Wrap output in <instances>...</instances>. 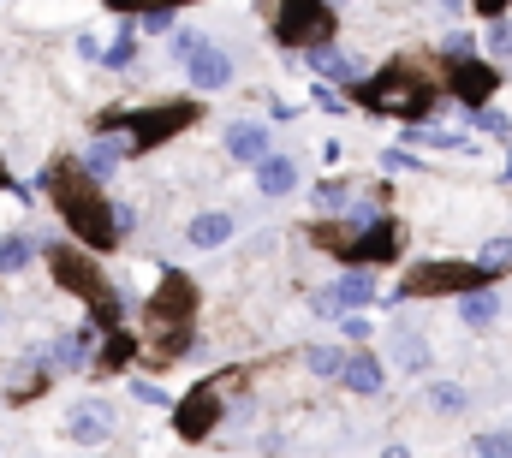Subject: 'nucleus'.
<instances>
[{"mask_svg":"<svg viewBox=\"0 0 512 458\" xmlns=\"http://www.w3.org/2000/svg\"><path fill=\"white\" fill-rule=\"evenodd\" d=\"M108 12H120V18H143V12H179V6H191V0H102Z\"/></svg>","mask_w":512,"mask_h":458,"instance_id":"obj_26","label":"nucleus"},{"mask_svg":"<svg viewBox=\"0 0 512 458\" xmlns=\"http://www.w3.org/2000/svg\"><path fill=\"white\" fill-rule=\"evenodd\" d=\"M131 393H137V399H143V405H167V393H161V387H155V381H131Z\"/></svg>","mask_w":512,"mask_h":458,"instance_id":"obj_36","label":"nucleus"},{"mask_svg":"<svg viewBox=\"0 0 512 458\" xmlns=\"http://www.w3.org/2000/svg\"><path fill=\"white\" fill-rule=\"evenodd\" d=\"M429 6H441V12H465V0H429Z\"/></svg>","mask_w":512,"mask_h":458,"instance_id":"obj_39","label":"nucleus"},{"mask_svg":"<svg viewBox=\"0 0 512 458\" xmlns=\"http://www.w3.org/2000/svg\"><path fill=\"white\" fill-rule=\"evenodd\" d=\"M203 119V108L197 102H155V108H137V114H102L96 119V131H120L126 137L131 155H149V149H161L167 137H179L185 125H197Z\"/></svg>","mask_w":512,"mask_h":458,"instance_id":"obj_5","label":"nucleus"},{"mask_svg":"<svg viewBox=\"0 0 512 458\" xmlns=\"http://www.w3.org/2000/svg\"><path fill=\"white\" fill-rule=\"evenodd\" d=\"M185 78H191V90L215 96V90H227V84H233V54H227L221 42H203V48L185 60Z\"/></svg>","mask_w":512,"mask_h":458,"instance_id":"obj_12","label":"nucleus"},{"mask_svg":"<svg viewBox=\"0 0 512 458\" xmlns=\"http://www.w3.org/2000/svg\"><path fill=\"white\" fill-rule=\"evenodd\" d=\"M191 322H197V286L179 268H167L155 298L143 304V345L155 357H185L191 351Z\"/></svg>","mask_w":512,"mask_h":458,"instance_id":"obj_3","label":"nucleus"},{"mask_svg":"<svg viewBox=\"0 0 512 458\" xmlns=\"http://www.w3.org/2000/svg\"><path fill=\"white\" fill-rule=\"evenodd\" d=\"M477 458H512V435H477Z\"/></svg>","mask_w":512,"mask_h":458,"instance_id":"obj_33","label":"nucleus"},{"mask_svg":"<svg viewBox=\"0 0 512 458\" xmlns=\"http://www.w3.org/2000/svg\"><path fill=\"white\" fill-rule=\"evenodd\" d=\"M405 143H423V149H465V131H441L429 119H411L405 125Z\"/></svg>","mask_w":512,"mask_h":458,"instance_id":"obj_21","label":"nucleus"},{"mask_svg":"<svg viewBox=\"0 0 512 458\" xmlns=\"http://www.w3.org/2000/svg\"><path fill=\"white\" fill-rule=\"evenodd\" d=\"M203 42H209V36H203V30H191V24H185V30H173V60L185 66V60H191V54H197Z\"/></svg>","mask_w":512,"mask_h":458,"instance_id":"obj_30","label":"nucleus"},{"mask_svg":"<svg viewBox=\"0 0 512 458\" xmlns=\"http://www.w3.org/2000/svg\"><path fill=\"white\" fill-rule=\"evenodd\" d=\"M429 405H435L441 417H459L471 399H465V387H459V381H429Z\"/></svg>","mask_w":512,"mask_h":458,"instance_id":"obj_25","label":"nucleus"},{"mask_svg":"<svg viewBox=\"0 0 512 458\" xmlns=\"http://www.w3.org/2000/svg\"><path fill=\"white\" fill-rule=\"evenodd\" d=\"M495 316H501L495 286H477V292H465V298H459V322H465V328H495Z\"/></svg>","mask_w":512,"mask_h":458,"instance_id":"obj_19","label":"nucleus"},{"mask_svg":"<svg viewBox=\"0 0 512 458\" xmlns=\"http://www.w3.org/2000/svg\"><path fill=\"white\" fill-rule=\"evenodd\" d=\"M310 102H316L322 114H346V90H340V84H328V78H316V90H310Z\"/></svg>","mask_w":512,"mask_h":458,"instance_id":"obj_29","label":"nucleus"},{"mask_svg":"<svg viewBox=\"0 0 512 458\" xmlns=\"http://www.w3.org/2000/svg\"><path fill=\"white\" fill-rule=\"evenodd\" d=\"M78 54H84V60H96V66H102V42H96V36H90V30H84V36H78Z\"/></svg>","mask_w":512,"mask_h":458,"instance_id":"obj_38","label":"nucleus"},{"mask_svg":"<svg viewBox=\"0 0 512 458\" xmlns=\"http://www.w3.org/2000/svg\"><path fill=\"white\" fill-rule=\"evenodd\" d=\"M114 429H120V417H114L108 399H78L66 411V441H78V447H108Z\"/></svg>","mask_w":512,"mask_h":458,"instance_id":"obj_11","label":"nucleus"},{"mask_svg":"<svg viewBox=\"0 0 512 458\" xmlns=\"http://www.w3.org/2000/svg\"><path fill=\"white\" fill-rule=\"evenodd\" d=\"M256 191H262V197H292V191H298V161L268 149V155L256 161Z\"/></svg>","mask_w":512,"mask_h":458,"instance_id":"obj_16","label":"nucleus"},{"mask_svg":"<svg viewBox=\"0 0 512 458\" xmlns=\"http://www.w3.org/2000/svg\"><path fill=\"white\" fill-rule=\"evenodd\" d=\"M102 66H108V72H131V66H137V24H131V18L120 24V36L102 48Z\"/></svg>","mask_w":512,"mask_h":458,"instance_id":"obj_20","label":"nucleus"},{"mask_svg":"<svg viewBox=\"0 0 512 458\" xmlns=\"http://www.w3.org/2000/svg\"><path fill=\"white\" fill-rule=\"evenodd\" d=\"M227 155H233V161H245V167H256V161L268 155V125H256V119L227 125Z\"/></svg>","mask_w":512,"mask_h":458,"instance_id":"obj_18","label":"nucleus"},{"mask_svg":"<svg viewBox=\"0 0 512 458\" xmlns=\"http://www.w3.org/2000/svg\"><path fill=\"white\" fill-rule=\"evenodd\" d=\"M304 363H310V375L340 381V369H346V345H310V351H304Z\"/></svg>","mask_w":512,"mask_h":458,"instance_id":"obj_24","label":"nucleus"},{"mask_svg":"<svg viewBox=\"0 0 512 458\" xmlns=\"http://www.w3.org/2000/svg\"><path fill=\"white\" fill-rule=\"evenodd\" d=\"M507 6H512V0H471V12H483L489 24H495V18H507Z\"/></svg>","mask_w":512,"mask_h":458,"instance_id":"obj_37","label":"nucleus"},{"mask_svg":"<svg viewBox=\"0 0 512 458\" xmlns=\"http://www.w3.org/2000/svg\"><path fill=\"white\" fill-rule=\"evenodd\" d=\"M48 256V268H54V280L66 286V292H78L84 304H90V322L108 334V328H120V316H126V304H120V292L108 286V274L96 268V256L90 250H72V244H48L42 250Z\"/></svg>","mask_w":512,"mask_h":458,"instance_id":"obj_4","label":"nucleus"},{"mask_svg":"<svg viewBox=\"0 0 512 458\" xmlns=\"http://www.w3.org/2000/svg\"><path fill=\"white\" fill-rule=\"evenodd\" d=\"M459 114H465V125H477L483 137H507V131H512L501 108H459Z\"/></svg>","mask_w":512,"mask_h":458,"instance_id":"obj_27","label":"nucleus"},{"mask_svg":"<svg viewBox=\"0 0 512 458\" xmlns=\"http://www.w3.org/2000/svg\"><path fill=\"white\" fill-rule=\"evenodd\" d=\"M477 268H489V274H501V268H512V238H489L477 256H471Z\"/></svg>","mask_w":512,"mask_h":458,"instance_id":"obj_28","label":"nucleus"},{"mask_svg":"<svg viewBox=\"0 0 512 458\" xmlns=\"http://www.w3.org/2000/svg\"><path fill=\"white\" fill-rule=\"evenodd\" d=\"M489 54H501V60L512 54V24L507 18H495V30H489Z\"/></svg>","mask_w":512,"mask_h":458,"instance_id":"obj_34","label":"nucleus"},{"mask_svg":"<svg viewBox=\"0 0 512 458\" xmlns=\"http://www.w3.org/2000/svg\"><path fill=\"white\" fill-rule=\"evenodd\" d=\"M310 203H316V215H346V203H352V185H346V179H322V185L310 191Z\"/></svg>","mask_w":512,"mask_h":458,"instance_id":"obj_23","label":"nucleus"},{"mask_svg":"<svg viewBox=\"0 0 512 458\" xmlns=\"http://www.w3.org/2000/svg\"><path fill=\"white\" fill-rule=\"evenodd\" d=\"M239 375H215V381H197L191 393H185V405L173 411V423H179V441H209L215 435V423H221V411H227V387H233Z\"/></svg>","mask_w":512,"mask_h":458,"instance_id":"obj_8","label":"nucleus"},{"mask_svg":"<svg viewBox=\"0 0 512 458\" xmlns=\"http://www.w3.org/2000/svg\"><path fill=\"white\" fill-rule=\"evenodd\" d=\"M310 72H316V78H328V84H358V78H364V72H358V54H346L334 36L310 48Z\"/></svg>","mask_w":512,"mask_h":458,"instance_id":"obj_15","label":"nucleus"},{"mask_svg":"<svg viewBox=\"0 0 512 458\" xmlns=\"http://www.w3.org/2000/svg\"><path fill=\"white\" fill-rule=\"evenodd\" d=\"M399 363H405V369H429V345L417 340V334H405V340H399Z\"/></svg>","mask_w":512,"mask_h":458,"instance_id":"obj_32","label":"nucleus"},{"mask_svg":"<svg viewBox=\"0 0 512 458\" xmlns=\"http://www.w3.org/2000/svg\"><path fill=\"white\" fill-rule=\"evenodd\" d=\"M42 191L54 197L66 232H72L90 256H102V250H114V244L126 238L120 221H114V203L102 197V185H96L78 161H48V167H42Z\"/></svg>","mask_w":512,"mask_h":458,"instance_id":"obj_1","label":"nucleus"},{"mask_svg":"<svg viewBox=\"0 0 512 458\" xmlns=\"http://www.w3.org/2000/svg\"><path fill=\"white\" fill-rule=\"evenodd\" d=\"M382 167H387V173H411V167H417V155H411V149H382Z\"/></svg>","mask_w":512,"mask_h":458,"instance_id":"obj_35","label":"nucleus"},{"mask_svg":"<svg viewBox=\"0 0 512 458\" xmlns=\"http://www.w3.org/2000/svg\"><path fill=\"white\" fill-rule=\"evenodd\" d=\"M352 96H358L370 114L405 119V125H411V119H429L435 114V102H441L435 78H423V66H411V60H393V66H382V72L358 78Z\"/></svg>","mask_w":512,"mask_h":458,"instance_id":"obj_2","label":"nucleus"},{"mask_svg":"<svg viewBox=\"0 0 512 458\" xmlns=\"http://www.w3.org/2000/svg\"><path fill=\"white\" fill-rule=\"evenodd\" d=\"M489 280H495V274L477 268V262H423V268H411V274L399 280L393 304H417V298H465V292H477V286H489Z\"/></svg>","mask_w":512,"mask_h":458,"instance_id":"obj_7","label":"nucleus"},{"mask_svg":"<svg viewBox=\"0 0 512 458\" xmlns=\"http://www.w3.org/2000/svg\"><path fill=\"white\" fill-rule=\"evenodd\" d=\"M441 54H447V60H465V54H477V36H471V30H447V36H441Z\"/></svg>","mask_w":512,"mask_h":458,"instance_id":"obj_31","label":"nucleus"},{"mask_svg":"<svg viewBox=\"0 0 512 458\" xmlns=\"http://www.w3.org/2000/svg\"><path fill=\"white\" fill-rule=\"evenodd\" d=\"M30 262H36V238L0 232V274H18V268H30Z\"/></svg>","mask_w":512,"mask_h":458,"instance_id":"obj_22","label":"nucleus"},{"mask_svg":"<svg viewBox=\"0 0 512 458\" xmlns=\"http://www.w3.org/2000/svg\"><path fill=\"white\" fill-rule=\"evenodd\" d=\"M376 298H382L376 268H346L328 292H316V310H322V316H346V310H364V304H376Z\"/></svg>","mask_w":512,"mask_h":458,"instance_id":"obj_10","label":"nucleus"},{"mask_svg":"<svg viewBox=\"0 0 512 458\" xmlns=\"http://www.w3.org/2000/svg\"><path fill=\"white\" fill-rule=\"evenodd\" d=\"M501 173H507V179H512V149H507V167H501Z\"/></svg>","mask_w":512,"mask_h":458,"instance_id":"obj_40","label":"nucleus"},{"mask_svg":"<svg viewBox=\"0 0 512 458\" xmlns=\"http://www.w3.org/2000/svg\"><path fill=\"white\" fill-rule=\"evenodd\" d=\"M387 458H405V453H399V447H393V453H387Z\"/></svg>","mask_w":512,"mask_h":458,"instance_id":"obj_41","label":"nucleus"},{"mask_svg":"<svg viewBox=\"0 0 512 458\" xmlns=\"http://www.w3.org/2000/svg\"><path fill=\"white\" fill-rule=\"evenodd\" d=\"M447 90H453L459 108H489L495 90H501V72H495L489 60L465 54V60H447Z\"/></svg>","mask_w":512,"mask_h":458,"instance_id":"obj_9","label":"nucleus"},{"mask_svg":"<svg viewBox=\"0 0 512 458\" xmlns=\"http://www.w3.org/2000/svg\"><path fill=\"white\" fill-rule=\"evenodd\" d=\"M233 232H239V221H233L227 209H209V215H197V221L185 227V244H191V250H221Z\"/></svg>","mask_w":512,"mask_h":458,"instance_id":"obj_17","label":"nucleus"},{"mask_svg":"<svg viewBox=\"0 0 512 458\" xmlns=\"http://www.w3.org/2000/svg\"><path fill=\"white\" fill-rule=\"evenodd\" d=\"M340 381L358 393V399H376L387 387V363L376 357V345H358V351H346V369H340Z\"/></svg>","mask_w":512,"mask_h":458,"instance_id":"obj_13","label":"nucleus"},{"mask_svg":"<svg viewBox=\"0 0 512 458\" xmlns=\"http://www.w3.org/2000/svg\"><path fill=\"white\" fill-rule=\"evenodd\" d=\"M126 155H131V149H126V137H120V131H96V143L78 155V167H84L96 185H108V179L120 173V161H126Z\"/></svg>","mask_w":512,"mask_h":458,"instance_id":"obj_14","label":"nucleus"},{"mask_svg":"<svg viewBox=\"0 0 512 458\" xmlns=\"http://www.w3.org/2000/svg\"><path fill=\"white\" fill-rule=\"evenodd\" d=\"M262 18H268V36L280 48H316L334 36V0H256Z\"/></svg>","mask_w":512,"mask_h":458,"instance_id":"obj_6","label":"nucleus"}]
</instances>
